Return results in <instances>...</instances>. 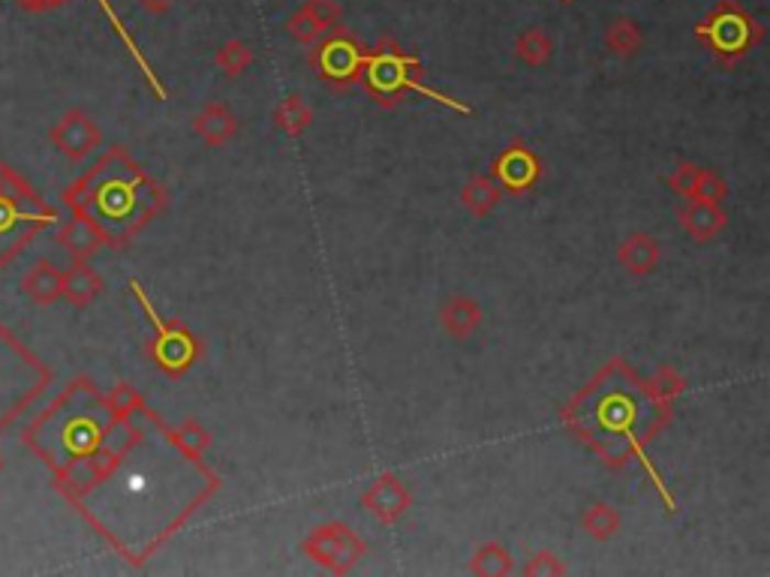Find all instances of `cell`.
<instances>
[{
  "instance_id": "cell-1",
  "label": "cell",
  "mask_w": 770,
  "mask_h": 577,
  "mask_svg": "<svg viewBox=\"0 0 770 577\" xmlns=\"http://www.w3.org/2000/svg\"><path fill=\"white\" fill-rule=\"evenodd\" d=\"M67 204L76 214L94 220L106 235V244H114V229L124 226V241L130 232L145 226L151 217L163 208V190L157 184L139 175H118L112 171V154L102 159L88 178H81L76 187L67 190Z\"/></svg>"
},
{
  "instance_id": "cell-2",
  "label": "cell",
  "mask_w": 770,
  "mask_h": 577,
  "mask_svg": "<svg viewBox=\"0 0 770 577\" xmlns=\"http://www.w3.org/2000/svg\"><path fill=\"white\" fill-rule=\"evenodd\" d=\"M52 220V211L36 199L31 187L15 171L0 166V268L15 259L24 244L34 238V232Z\"/></svg>"
},
{
  "instance_id": "cell-3",
  "label": "cell",
  "mask_w": 770,
  "mask_h": 577,
  "mask_svg": "<svg viewBox=\"0 0 770 577\" xmlns=\"http://www.w3.org/2000/svg\"><path fill=\"white\" fill-rule=\"evenodd\" d=\"M305 554L317 563V566L329 568V572H338V575H346L352 568L359 566L367 554L364 542L352 532V526L346 523H322L317 530L307 535Z\"/></svg>"
},
{
  "instance_id": "cell-4",
  "label": "cell",
  "mask_w": 770,
  "mask_h": 577,
  "mask_svg": "<svg viewBox=\"0 0 770 577\" xmlns=\"http://www.w3.org/2000/svg\"><path fill=\"white\" fill-rule=\"evenodd\" d=\"M133 292H136V298L142 301V307H145V313L151 317V322H154V329H157V340L151 343L154 362L160 364L163 374L182 376L193 364V358H196V340H193L182 325H175V322L166 325V322L154 313V307H151V301H147L145 292H142V286L133 284Z\"/></svg>"
},
{
  "instance_id": "cell-5",
  "label": "cell",
  "mask_w": 770,
  "mask_h": 577,
  "mask_svg": "<svg viewBox=\"0 0 770 577\" xmlns=\"http://www.w3.org/2000/svg\"><path fill=\"white\" fill-rule=\"evenodd\" d=\"M48 142L69 159L91 157L94 151L100 147L102 133L91 114H85L81 109H69L52 130H48Z\"/></svg>"
},
{
  "instance_id": "cell-6",
  "label": "cell",
  "mask_w": 770,
  "mask_h": 577,
  "mask_svg": "<svg viewBox=\"0 0 770 577\" xmlns=\"http://www.w3.org/2000/svg\"><path fill=\"white\" fill-rule=\"evenodd\" d=\"M118 457H121V452L76 454L73 461H67V464L61 466V473H57V487L73 499L85 497V493H91L94 487L100 485L102 478L112 473L114 466H118Z\"/></svg>"
},
{
  "instance_id": "cell-7",
  "label": "cell",
  "mask_w": 770,
  "mask_h": 577,
  "mask_svg": "<svg viewBox=\"0 0 770 577\" xmlns=\"http://www.w3.org/2000/svg\"><path fill=\"white\" fill-rule=\"evenodd\" d=\"M413 493L395 473H383L374 485L362 493V506L374 514L380 523H397L409 511Z\"/></svg>"
},
{
  "instance_id": "cell-8",
  "label": "cell",
  "mask_w": 770,
  "mask_h": 577,
  "mask_svg": "<svg viewBox=\"0 0 770 577\" xmlns=\"http://www.w3.org/2000/svg\"><path fill=\"white\" fill-rule=\"evenodd\" d=\"M539 175H542L539 159H536L532 151H527V147L521 145H512L509 151H503L497 166H494V181H497L503 190L518 192V196L532 190L536 181H539Z\"/></svg>"
},
{
  "instance_id": "cell-9",
  "label": "cell",
  "mask_w": 770,
  "mask_h": 577,
  "mask_svg": "<svg viewBox=\"0 0 770 577\" xmlns=\"http://www.w3.org/2000/svg\"><path fill=\"white\" fill-rule=\"evenodd\" d=\"M485 310L470 295H452L440 307V329L452 340H470L482 329Z\"/></svg>"
},
{
  "instance_id": "cell-10",
  "label": "cell",
  "mask_w": 770,
  "mask_h": 577,
  "mask_svg": "<svg viewBox=\"0 0 770 577\" xmlns=\"http://www.w3.org/2000/svg\"><path fill=\"white\" fill-rule=\"evenodd\" d=\"M725 217L723 204H711V202H698V199H686V204L680 208V226L686 229L695 244H711L725 232Z\"/></svg>"
},
{
  "instance_id": "cell-11",
  "label": "cell",
  "mask_w": 770,
  "mask_h": 577,
  "mask_svg": "<svg viewBox=\"0 0 770 577\" xmlns=\"http://www.w3.org/2000/svg\"><path fill=\"white\" fill-rule=\"evenodd\" d=\"M193 133L208 147H223L239 133V118L223 102H208L202 112L193 118Z\"/></svg>"
},
{
  "instance_id": "cell-12",
  "label": "cell",
  "mask_w": 770,
  "mask_h": 577,
  "mask_svg": "<svg viewBox=\"0 0 770 577\" xmlns=\"http://www.w3.org/2000/svg\"><path fill=\"white\" fill-rule=\"evenodd\" d=\"M659 256H662V247L659 241L650 235V232H632L629 238H624V244L617 247V265L624 271L635 274V277H645V274L657 271Z\"/></svg>"
},
{
  "instance_id": "cell-13",
  "label": "cell",
  "mask_w": 770,
  "mask_h": 577,
  "mask_svg": "<svg viewBox=\"0 0 770 577\" xmlns=\"http://www.w3.org/2000/svg\"><path fill=\"white\" fill-rule=\"evenodd\" d=\"M57 241H61V247L67 249L73 259L88 262L94 253L106 244V235H102L100 226H97L94 220L76 214L73 220H69L67 226L61 229Z\"/></svg>"
},
{
  "instance_id": "cell-14",
  "label": "cell",
  "mask_w": 770,
  "mask_h": 577,
  "mask_svg": "<svg viewBox=\"0 0 770 577\" xmlns=\"http://www.w3.org/2000/svg\"><path fill=\"white\" fill-rule=\"evenodd\" d=\"M317 67L322 69L326 79H355L359 69H362V55H359V48L352 46V43H346V40H331L329 46L319 48Z\"/></svg>"
},
{
  "instance_id": "cell-15",
  "label": "cell",
  "mask_w": 770,
  "mask_h": 577,
  "mask_svg": "<svg viewBox=\"0 0 770 577\" xmlns=\"http://www.w3.org/2000/svg\"><path fill=\"white\" fill-rule=\"evenodd\" d=\"M102 292V277L85 262H76L73 268L61 274V298H67L73 307H91Z\"/></svg>"
},
{
  "instance_id": "cell-16",
  "label": "cell",
  "mask_w": 770,
  "mask_h": 577,
  "mask_svg": "<svg viewBox=\"0 0 770 577\" xmlns=\"http://www.w3.org/2000/svg\"><path fill=\"white\" fill-rule=\"evenodd\" d=\"M698 34L711 36V43H714V48L723 55V52H735V55H740V52H747L749 48V24L747 19H740V15H735V12H723V15H716L714 24H704Z\"/></svg>"
},
{
  "instance_id": "cell-17",
  "label": "cell",
  "mask_w": 770,
  "mask_h": 577,
  "mask_svg": "<svg viewBox=\"0 0 770 577\" xmlns=\"http://www.w3.org/2000/svg\"><path fill=\"white\" fill-rule=\"evenodd\" d=\"M61 274L64 271H57L52 262L40 259L31 271L24 274L22 289L34 304H55L57 298H61Z\"/></svg>"
},
{
  "instance_id": "cell-18",
  "label": "cell",
  "mask_w": 770,
  "mask_h": 577,
  "mask_svg": "<svg viewBox=\"0 0 770 577\" xmlns=\"http://www.w3.org/2000/svg\"><path fill=\"white\" fill-rule=\"evenodd\" d=\"M499 202H503V187H499L494 178H487V175H476V178L461 190V204H464L470 214L479 217V220L494 214Z\"/></svg>"
},
{
  "instance_id": "cell-19",
  "label": "cell",
  "mask_w": 770,
  "mask_h": 577,
  "mask_svg": "<svg viewBox=\"0 0 770 577\" xmlns=\"http://www.w3.org/2000/svg\"><path fill=\"white\" fill-rule=\"evenodd\" d=\"M272 118L284 136L298 138L301 133H305L307 126L314 124V109L307 106V100L301 97V93H289V97H284V100L277 102V109H274Z\"/></svg>"
},
{
  "instance_id": "cell-20",
  "label": "cell",
  "mask_w": 770,
  "mask_h": 577,
  "mask_svg": "<svg viewBox=\"0 0 770 577\" xmlns=\"http://www.w3.org/2000/svg\"><path fill=\"white\" fill-rule=\"evenodd\" d=\"M581 530L587 532L593 542H612L614 535L620 532V511L608 506V502H593L581 514Z\"/></svg>"
},
{
  "instance_id": "cell-21",
  "label": "cell",
  "mask_w": 770,
  "mask_h": 577,
  "mask_svg": "<svg viewBox=\"0 0 770 577\" xmlns=\"http://www.w3.org/2000/svg\"><path fill=\"white\" fill-rule=\"evenodd\" d=\"M512 572H515V566H512L509 547H503L499 542L482 544L470 559V575L476 577H506Z\"/></svg>"
},
{
  "instance_id": "cell-22",
  "label": "cell",
  "mask_w": 770,
  "mask_h": 577,
  "mask_svg": "<svg viewBox=\"0 0 770 577\" xmlns=\"http://www.w3.org/2000/svg\"><path fill=\"white\" fill-rule=\"evenodd\" d=\"M515 52H518L521 64H527V67H542V64H548V57H551L554 48H551V40H548L539 27H530V31H524V34L518 36Z\"/></svg>"
},
{
  "instance_id": "cell-23",
  "label": "cell",
  "mask_w": 770,
  "mask_h": 577,
  "mask_svg": "<svg viewBox=\"0 0 770 577\" xmlns=\"http://www.w3.org/2000/svg\"><path fill=\"white\" fill-rule=\"evenodd\" d=\"M172 445L178 448L182 454H187V457H193V461H199L202 457V452L208 448V433L196 424V421H187V424H182L178 431L169 433Z\"/></svg>"
},
{
  "instance_id": "cell-24",
  "label": "cell",
  "mask_w": 770,
  "mask_h": 577,
  "mask_svg": "<svg viewBox=\"0 0 770 577\" xmlns=\"http://www.w3.org/2000/svg\"><path fill=\"white\" fill-rule=\"evenodd\" d=\"M250 64H253V52L244 43H229L217 52V67L227 73L229 79H235L241 73H248Z\"/></svg>"
},
{
  "instance_id": "cell-25",
  "label": "cell",
  "mask_w": 770,
  "mask_h": 577,
  "mask_svg": "<svg viewBox=\"0 0 770 577\" xmlns=\"http://www.w3.org/2000/svg\"><path fill=\"white\" fill-rule=\"evenodd\" d=\"M605 43H608L614 55L632 57L641 48V34H638V27L632 22H617L605 36Z\"/></svg>"
},
{
  "instance_id": "cell-26",
  "label": "cell",
  "mask_w": 770,
  "mask_h": 577,
  "mask_svg": "<svg viewBox=\"0 0 770 577\" xmlns=\"http://www.w3.org/2000/svg\"><path fill=\"white\" fill-rule=\"evenodd\" d=\"M106 407H109L114 421H127L133 412L142 409V397H139L133 385H118L112 395H109V400H106Z\"/></svg>"
},
{
  "instance_id": "cell-27",
  "label": "cell",
  "mask_w": 770,
  "mask_h": 577,
  "mask_svg": "<svg viewBox=\"0 0 770 577\" xmlns=\"http://www.w3.org/2000/svg\"><path fill=\"white\" fill-rule=\"evenodd\" d=\"M725 196H728V184H725L714 169H702L698 184H695V192H692V199H698V202H711V204H723Z\"/></svg>"
},
{
  "instance_id": "cell-28",
  "label": "cell",
  "mask_w": 770,
  "mask_h": 577,
  "mask_svg": "<svg viewBox=\"0 0 770 577\" xmlns=\"http://www.w3.org/2000/svg\"><path fill=\"white\" fill-rule=\"evenodd\" d=\"M569 568L563 566V559L557 554H551V551H539V554H532L527 563H524L521 575L527 577H560L566 575Z\"/></svg>"
},
{
  "instance_id": "cell-29",
  "label": "cell",
  "mask_w": 770,
  "mask_h": 577,
  "mask_svg": "<svg viewBox=\"0 0 770 577\" xmlns=\"http://www.w3.org/2000/svg\"><path fill=\"white\" fill-rule=\"evenodd\" d=\"M698 175H702V169H698L695 163H690V159H683L669 175V187L678 192V196H683V199H692L695 184H698Z\"/></svg>"
},
{
  "instance_id": "cell-30",
  "label": "cell",
  "mask_w": 770,
  "mask_h": 577,
  "mask_svg": "<svg viewBox=\"0 0 770 577\" xmlns=\"http://www.w3.org/2000/svg\"><path fill=\"white\" fill-rule=\"evenodd\" d=\"M289 31H293L295 40H301V43H310V40H317V36L322 34V27H319V22L307 10L295 15L293 22H289Z\"/></svg>"
},
{
  "instance_id": "cell-31",
  "label": "cell",
  "mask_w": 770,
  "mask_h": 577,
  "mask_svg": "<svg viewBox=\"0 0 770 577\" xmlns=\"http://www.w3.org/2000/svg\"><path fill=\"white\" fill-rule=\"evenodd\" d=\"M680 391H683V379L674 376V370H662V374L657 376V382H653V395H657L662 403H671Z\"/></svg>"
},
{
  "instance_id": "cell-32",
  "label": "cell",
  "mask_w": 770,
  "mask_h": 577,
  "mask_svg": "<svg viewBox=\"0 0 770 577\" xmlns=\"http://www.w3.org/2000/svg\"><path fill=\"white\" fill-rule=\"evenodd\" d=\"M307 12L314 15L319 22V27L326 31L329 24H334L338 22V3H331V0H310V7H307Z\"/></svg>"
},
{
  "instance_id": "cell-33",
  "label": "cell",
  "mask_w": 770,
  "mask_h": 577,
  "mask_svg": "<svg viewBox=\"0 0 770 577\" xmlns=\"http://www.w3.org/2000/svg\"><path fill=\"white\" fill-rule=\"evenodd\" d=\"M142 7L151 12H163V10H169L172 0H142Z\"/></svg>"
},
{
  "instance_id": "cell-34",
  "label": "cell",
  "mask_w": 770,
  "mask_h": 577,
  "mask_svg": "<svg viewBox=\"0 0 770 577\" xmlns=\"http://www.w3.org/2000/svg\"><path fill=\"white\" fill-rule=\"evenodd\" d=\"M0 473H3V461H0Z\"/></svg>"
}]
</instances>
